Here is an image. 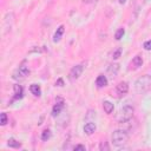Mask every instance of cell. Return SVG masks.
Here are the masks:
<instances>
[{"instance_id":"1","label":"cell","mask_w":151,"mask_h":151,"mask_svg":"<svg viewBox=\"0 0 151 151\" xmlns=\"http://www.w3.org/2000/svg\"><path fill=\"white\" fill-rule=\"evenodd\" d=\"M133 111H134V109H133L132 105H130V104L124 105V106L120 107V109L118 110V112L116 113V116H114L116 122H117V123H120V124L129 122V120L132 118V116H133Z\"/></svg>"},{"instance_id":"2","label":"cell","mask_w":151,"mask_h":151,"mask_svg":"<svg viewBox=\"0 0 151 151\" xmlns=\"http://www.w3.org/2000/svg\"><path fill=\"white\" fill-rule=\"evenodd\" d=\"M150 88H151V77L149 74H144L134 81V90L139 94L147 92Z\"/></svg>"},{"instance_id":"3","label":"cell","mask_w":151,"mask_h":151,"mask_svg":"<svg viewBox=\"0 0 151 151\" xmlns=\"http://www.w3.org/2000/svg\"><path fill=\"white\" fill-rule=\"evenodd\" d=\"M129 139V134L125 130H116L112 132V136H111V140H112V144L116 145V146H122L124 145Z\"/></svg>"},{"instance_id":"4","label":"cell","mask_w":151,"mask_h":151,"mask_svg":"<svg viewBox=\"0 0 151 151\" xmlns=\"http://www.w3.org/2000/svg\"><path fill=\"white\" fill-rule=\"evenodd\" d=\"M28 73H29V68H28L26 65H21V66H19V68L13 73V78L17 79V80H21V79H24Z\"/></svg>"},{"instance_id":"5","label":"cell","mask_w":151,"mask_h":151,"mask_svg":"<svg viewBox=\"0 0 151 151\" xmlns=\"http://www.w3.org/2000/svg\"><path fill=\"white\" fill-rule=\"evenodd\" d=\"M83 71H84V66H83V65H76V66H73V67L71 68V71H70V78H71L72 80L78 79V78L81 76Z\"/></svg>"},{"instance_id":"6","label":"cell","mask_w":151,"mask_h":151,"mask_svg":"<svg viewBox=\"0 0 151 151\" xmlns=\"http://www.w3.org/2000/svg\"><path fill=\"white\" fill-rule=\"evenodd\" d=\"M116 91L119 96H124L129 92V84L126 81H120L117 86H116Z\"/></svg>"},{"instance_id":"7","label":"cell","mask_w":151,"mask_h":151,"mask_svg":"<svg viewBox=\"0 0 151 151\" xmlns=\"http://www.w3.org/2000/svg\"><path fill=\"white\" fill-rule=\"evenodd\" d=\"M119 71V64L118 63H113L107 67V73L111 76V78H116Z\"/></svg>"},{"instance_id":"8","label":"cell","mask_w":151,"mask_h":151,"mask_svg":"<svg viewBox=\"0 0 151 151\" xmlns=\"http://www.w3.org/2000/svg\"><path fill=\"white\" fill-rule=\"evenodd\" d=\"M142 65H143V58H142L139 54H137L136 57H133V59H132V61H131V67H132L133 70H137V68H139Z\"/></svg>"},{"instance_id":"9","label":"cell","mask_w":151,"mask_h":151,"mask_svg":"<svg viewBox=\"0 0 151 151\" xmlns=\"http://www.w3.org/2000/svg\"><path fill=\"white\" fill-rule=\"evenodd\" d=\"M13 92H14V99H20L24 96V88L19 84H15L13 86Z\"/></svg>"},{"instance_id":"10","label":"cell","mask_w":151,"mask_h":151,"mask_svg":"<svg viewBox=\"0 0 151 151\" xmlns=\"http://www.w3.org/2000/svg\"><path fill=\"white\" fill-rule=\"evenodd\" d=\"M96 85H97L98 87H105V86L107 85V78H106V76L99 74V76L97 77V79H96Z\"/></svg>"},{"instance_id":"11","label":"cell","mask_w":151,"mask_h":151,"mask_svg":"<svg viewBox=\"0 0 151 151\" xmlns=\"http://www.w3.org/2000/svg\"><path fill=\"white\" fill-rule=\"evenodd\" d=\"M63 109H64V101H63V100H60L59 103H55V105H54L53 109H52V116H53V117H57V116L61 112Z\"/></svg>"},{"instance_id":"12","label":"cell","mask_w":151,"mask_h":151,"mask_svg":"<svg viewBox=\"0 0 151 151\" xmlns=\"http://www.w3.org/2000/svg\"><path fill=\"white\" fill-rule=\"evenodd\" d=\"M64 31H65L64 25H60V26L57 28V31H55V33H54V37H53V41H54V42H58V41L61 39V37H63V34H64Z\"/></svg>"},{"instance_id":"13","label":"cell","mask_w":151,"mask_h":151,"mask_svg":"<svg viewBox=\"0 0 151 151\" xmlns=\"http://www.w3.org/2000/svg\"><path fill=\"white\" fill-rule=\"evenodd\" d=\"M29 91H31V93H32L33 96H35V97H40V96H41V88H40V86H39L38 84H32V85L29 86Z\"/></svg>"},{"instance_id":"14","label":"cell","mask_w":151,"mask_h":151,"mask_svg":"<svg viewBox=\"0 0 151 151\" xmlns=\"http://www.w3.org/2000/svg\"><path fill=\"white\" fill-rule=\"evenodd\" d=\"M103 109L106 114H111L113 112V104L109 100H105V101H103Z\"/></svg>"},{"instance_id":"15","label":"cell","mask_w":151,"mask_h":151,"mask_svg":"<svg viewBox=\"0 0 151 151\" xmlns=\"http://www.w3.org/2000/svg\"><path fill=\"white\" fill-rule=\"evenodd\" d=\"M96 124L94 123H87V124H85V126H84V132L86 133V134H92L94 131H96Z\"/></svg>"},{"instance_id":"16","label":"cell","mask_w":151,"mask_h":151,"mask_svg":"<svg viewBox=\"0 0 151 151\" xmlns=\"http://www.w3.org/2000/svg\"><path fill=\"white\" fill-rule=\"evenodd\" d=\"M7 145H8L9 147H14V149H19V147L21 146V144H20L19 142H17L14 138H9V139H8Z\"/></svg>"},{"instance_id":"17","label":"cell","mask_w":151,"mask_h":151,"mask_svg":"<svg viewBox=\"0 0 151 151\" xmlns=\"http://www.w3.org/2000/svg\"><path fill=\"white\" fill-rule=\"evenodd\" d=\"M50 138H51V131H50L48 129L44 130V131L41 132V140L46 142V140H48Z\"/></svg>"},{"instance_id":"18","label":"cell","mask_w":151,"mask_h":151,"mask_svg":"<svg viewBox=\"0 0 151 151\" xmlns=\"http://www.w3.org/2000/svg\"><path fill=\"white\" fill-rule=\"evenodd\" d=\"M124 34H125V29H124V28H119V29L116 32V34H114L116 40H120V39L123 38Z\"/></svg>"},{"instance_id":"19","label":"cell","mask_w":151,"mask_h":151,"mask_svg":"<svg viewBox=\"0 0 151 151\" xmlns=\"http://www.w3.org/2000/svg\"><path fill=\"white\" fill-rule=\"evenodd\" d=\"M7 122H8V119H7V114H6L5 112H2V113L0 114V124L4 126V125L7 124Z\"/></svg>"},{"instance_id":"20","label":"cell","mask_w":151,"mask_h":151,"mask_svg":"<svg viewBox=\"0 0 151 151\" xmlns=\"http://www.w3.org/2000/svg\"><path fill=\"white\" fill-rule=\"evenodd\" d=\"M99 149H100V151H109L110 150V146H109V144H107V142H100V145H99Z\"/></svg>"},{"instance_id":"21","label":"cell","mask_w":151,"mask_h":151,"mask_svg":"<svg viewBox=\"0 0 151 151\" xmlns=\"http://www.w3.org/2000/svg\"><path fill=\"white\" fill-rule=\"evenodd\" d=\"M120 54H122V48L118 47L116 51H113V53H112V58H113V59H118V58L120 57Z\"/></svg>"},{"instance_id":"22","label":"cell","mask_w":151,"mask_h":151,"mask_svg":"<svg viewBox=\"0 0 151 151\" xmlns=\"http://www.w3.org/2000/svg\"><path fill=\"white\" fill-rule=\"evenodd\" d=\"M143 47L146 50V51H151V39L150 40H146L143 45Z\"/></svg>"},{"instance_id":"23","label":"cell","mask_w":151,"mask_h":151,"mask_svg":"<svg viewBox=\"0 0 151 151\" xmlns=\"http://www.w3.org/2000/svg\"><path fill=\"white\" fill-rule=\"evenodd\" d=\"M73 149H74L76 151H85V150H86V147H85L84 145H81V144H78V145H76Z\"/></svg>"},{"instance_id":"24","label":"cell","mask_w":151,"mask_h":151,"mask_svg":"<svg viewBox=\"0 0 151 151\" xmlns=\"http://www.w3.org/2000/svg\"><path fill=\"white\" fill-rule=\"evenodd\" d=\"M55 85H57V86H63V85H64V81H63V79H61V78H59V79L57 80Z\"/></svg>"},{"instance_id":"25","label":"cell","mask_w":151,"mask_h":151,"mask_svg":"<svg viewBox=\"0 0 151 151\" xmlns=\"http://www.w3.org/2000/svg\"><path fill=\"white\" fill-rule=\"evenodd\" d=\"M118 1H119V4H122V5H123V4H125V1H126V0H118Z\"/></svg>"}]
</instances>
